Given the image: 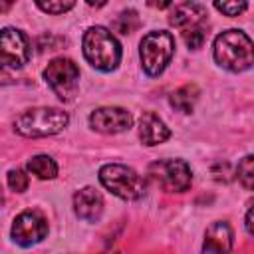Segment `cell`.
Masks as SVG:
<instances>
[{"label": "cell", "instance_id": "cell-11", "mask_svg": "<svg viewBox=\"0 0 254 254\" xmlns=\"http://www.w3.org/2000/svg\"><path fill=\"white\" fill-rule=\"evenodd\" d=\"M206 18H208V12L200 2L187 0L171 12L169 24L183 32V30H189V28H194V26H202L206 22Z\"/></svg>", "mask_w": 254, "mask_h": 254}, {"label": "cell", "instance_id": "cell-4", "mask_svg": "<svg viewBox=\"0 0 254 254\" xmlns=\"http://www.w3.org/2000/svg\"><path fill=\"white\" fill-rule=\"evenodd\" d=\"M173 54H175V38L171 32L155 30L143 36L139 56H141V64L147 75L151 77L161 75L165 67L169 65Z\"/></svg>", "mask_w": 254, "mask_h": 254}, {"label": "cell", "instance_id": "cell-7", "mask_svg": "<svg viewBox=\"0 0 254 254\" xmlns=\"http://www.w3.org/2000/svg\"><path fill=\"white\" fill-rule=\"evenodd\" d=\"M151 179L167 192H185L190 187V167L183 159H163L149 167Z\"/></svg>", "mask_w": 254, "mask_h": 254}, {"label": "cell", "instance_id": "cell-5", "mask_svg": "<svg viewBox=\"0 0 254 254\" xmlns=\"http://www.w3.org/2000/svg\"><path fill=\"white\" fill-rule=\"evenodd\" d=\"M99 181L109 192H113L123 200H137L145 194V189H147L145 179L137 171L117 163L103 165L99 169Z\"/></svg>", "mask_w": 254, "mask_h": 254}, {"label": "cell", "instance_id": "cell-10", "mask_svg": "<svg viewBox=\"0 0 254 254\" xmlns=\"http://www.w3.org/2000/svg\"><path fill=\"white\" fill-rule=\"evenodd\" d=\"M133 123V117L127 109L123 107H99L91 111L89 115V125L105 135H115L121 131H127Z\"/></svg>", "mask_w": 254, "mask_h": 254}, {"label": "cell", "instance_id": "cell-6", "mask_svg": "<svg viewBox=\"0 0 254 254\" xmlns=\"http://www.w3.org/2000/svg\"><path fill=\"white\" fill-rule=\"evenodd\" d=\"M44 79L62 101H71L79 85V67L69 58H56L46 65Z\"/></svg>", "mask_w": 254, "mask_h": 254}, {"label": "cell", "instance_id": "cell-8", "mask_svg": "<svg viewBox=\"0 0 254 254\" xmlns=\"http://www.w3.org/2000/svg\"><path fill=\"white\" fill-rule=\"evenodd\" d=\"M32 48L24 32L16 28H4L0 34V58L6 67L18 69L30 62Z\"/></svg>", "mask_w": 254, "mask_h": 254}, {"label": "cell", "instance_id": "cell-9", "mask_svg": "<svg viewBox=\"0 0 254 254\" xmlns=\"http://www.w3.org/2000/svg\"><path fill=\"white\" fill-rule=\"evenodd\" d=\"M48 222L38 210H24L14 218L12 238L20 246H32L46 238Z\"/></svg>", "mask_w": 254, "mask_h": 254}, {"label": "cell", "instance_id": "cell-1", "mask_svg": "<svg viewBox=\"0 0 254 254\" xmlns=\"http://www.w3.org/2000/svg\"><path fill=\"white\" fill-rule=\"evenodd\" d=\"M212 56L228 71H246L254 65V42L242 30H226L216 36Z\"/></svg>", "mask_w": 254, "mask_h": 254}, {"label": "cell", "instance_id": "cell-24", "mask_svg": "<svg viewBox=\"0 0 254 254\" xmlns=\"http://www.w3.org/2000/svg\"><path fill=\"white\" fill-rule=\"evenodd\" d=\"M171 2H173V0H147V4H149L151 8H157V10H163V8L171 6Z\"/></svg>", "mask_w": 254, "mask_h": 254}, {"label": "cell", "instance_id": "cell-25", "mask_svg": "<svg viewBox=\"0 0 254 254\" xmlns=\"http://www.w3.org/2000/svg\"><path fill=\"white\" fill-rule=\"evenodd\" d=\"M107 0H87V4L89 6H95V8H99V6H103Z\"/></svg>", "mask_w": 254, "mask_h": 254}, {"label": "cell", "instance_id": "cell-15", "mask_svg": "<svg viewBox=\"0 0 254 254\" xmlns=\"http://www.w3.org/2000/svg\"><path fill=\"white\" fill-rule=\"evenodd\" d=\"M198 99V87L194 83H187L179 89H175L169 97V103L175 111H181V113H190L194 103Z\"/></svg>", "mask_w": 254, "mask_h": 254}, {"label": "cell", "instance_id": "cell-22", "mask_svg": "<svg viewBox=\"0 0 254 254\" xmlns=\"http://www.w3.org/2000/svg\"><path fill=\"white\" fill-rule=\"evenodd\" d=\"M8 187L14 190V192H24L26 189H28V175L22 171V169H12L10 173H8Z\"/></svg>", "mask_w": 254, "mask_h": 254}, {"label": "cell", "instance_id": "cell-18", "mask_svg": "<svg viewBox=\"0 0 254 254\" xmlns=\"http://www.w3.org/2000/svg\"><path fill=\"white\" fill-rule=\"evenodd\" d=\"M236 177L244 189L254 190V155H246L240 159L236 167Z\"/></svg>", "mask_w": 254, "mask_h": 254}, {"label": "cell", "instance_id": "cell-3", "mask_svg": "<svg viewBox=\"0 0 254 254\" xmlns=\"http://www.w3.org/2000/svg\"><path fill=\"white\" fill-rule=\"evenodd\" d=\"M69 123L65 111L56 107H34L20 113L14 121V131L24 137H48L64 131Z\"/></svg>", "mask_w": 254, "mask_h": 254}, {"label": "cell", "instance_id": "cell-17", "mask_svg": "<svg viewBox=\"0 0 254 254\" xmlns=\"http://www.w3.org/2000/svg\"><path fill=\"white\" fill-rule=\"evenodd\" d=\"M113 30L115 32H119V34H131V32H135L139 26H141V18H139V14L135 12V10H123L115 20H113Z\"/></svg>", "mask_w": 254, "mask_h": 254}, {"label": "cell", "instance_id": "cell-12", "mask_svg": "<svg viewBox=\"0 0 254 254\" xmlns=\"http://www.w3.org/2000/svg\"><path fill=\"white\" fill-rule=\"evenodd\" d=\"M73 210L79 218L87 220V222H95L99 220L101 212H103V196L99 190H95L93 187H85L81 190H77L73 194Z\"/></svg>", "mask_w": 254, "mask_h": 254}, {"label": "cell", "instance_id": "cell-26", "mask_svg": "<svg viewBox=\"0 0 254 254\" xmlns=\"http://www.w3.org/2000/svg\"><path fill=\"white\" fill-rule=\"evenodd\" d=\"M10 4H12V0H4V2H2V12H6V10L10 8Z\"/></svg>", "mask_w": 254, "mask_h": 254}, {"label": "cell", "instance_id": "cell-19", "mask_svg": "<svg viewBox=\"0 0 254 254\" xmlns=\"http://www.w3.org/2000/svg\"><path fill=\"white\" fill-rule=\"evenodd\" d=\"M214 8L224 16H240L246 10V0H214Z\"/></svg>", "mask_w": 254, "mask_h": 254}, {"label": "cell", "instance_id": "cell-20", "mask_svg": "<svg viewBox=\"0 0 254 254\" xmlns=\"http://www.w3.org/2000/svg\"><path fill=\"white\" fill-rule=\"evenodd\" d=\"M38 8L48 14H64L73 8L75 0H36Z\"/></svg>", "mask_w": 254, "mask_h": 254}, {"label": "cell", "instance_id": "cell-13", "mask_svg": "<svg viewBox=\"0 0 254 254\" xmlns=\"http://www.w3.org/2000/svg\"><path fill=\"white\" fill-rule=\"evenodd\" d=\"M169 137H171V131L159 115H155L153 111H145L141 115V119H139V139H141L143 145L153 147V145H159V143L167 141Z\"/></svg>", "mask_w": 254, "mask_h": 254}, {"label": "cell", "instance_id": "cell-2", "mask_svg": "<svg viewBox=\"0 0 254 254\" xmlns=\"http://www.w3.org/2000/svg\"><path fill=\"white\" fill-rule=\"evenodd\" d=\"M83 56L99 71H111L121 62V46L115 36L103 28L93 26L83 34Z\"/></svg>", "mask_w": 254, "mask_h": 254}, {"label": "cell", "instance_id": "cell-16", "mask_svg": "<svg viewBox=\"0 0 254 254\" xmlns=\"http://www.w3.org/2000/svg\"><path fill=\"white\" fill-rule=\"evenodd\" d=\"M28 171L32 175H36L38 179H54L58 175V165L52 157L48 155H36L28 161Z\"/></svg>", "mask_w": 254, "mask_h": 254}, {"label": "cell", "instance_id": "cell-14", "mask_svg": "<svg viewBox=\"0 0 254 254\" xmlns=\"http://www.w3.org/2000/svg\"><path fill=\"white\" fill-rule=\"evenodd\" d=\"M232 240H234V236H232L230 224L224 220H218L206 228L202 250L204 252H228V250H232Z\"/></svg>", "mask_w": 254, "mask_h": 254}, {"label": "cell", "instance_id": "cell-21", "mask_svg": "<svg viewBox=\"0 0 254 254\" xmlns=\"http://www.w3.org/2000/svg\"><path fill=\"white\" fill-rule=\"evenodd\" d=\"M204 38H206L204 26H194V28L183 30V40H185V44H187L189 48H192V50L200 48L202 42H204Z\"/></svg>", "mask_w": 254, "mask_h": 254}, {"label": "cell", "instance_id": "cell-23", "mask_svg": "<svg viewBox=\"0 0 254 254\" xmlns=\"http://www.w3.org/2000/svg\"><path fill=\"white\" fill-rule=\"evenodd\" d=\"M246 230L250 234H254V204L250 206V210L246 212Z\"/></svg>", "mask_w": 254, "mask_h": 254}]
</instances>
